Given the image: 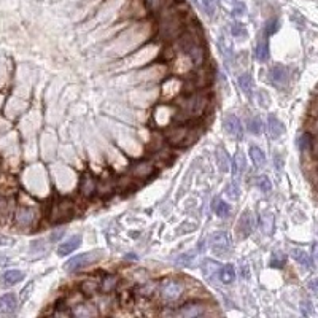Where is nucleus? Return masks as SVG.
Returning a JSON list of instances; mask_svg holds the SVG:
<instances>
[{
	"label": "nucleus",
	"instance_id": "1",
	"mask_svg": "<svg viewBox=\"0 0 318 318\" xmlns=\"http://www.w3.org/2000/svg\"><path fill=\"white\" fill-rule=\"evenodd\" d=\"M178 38H180V48L189 58V60H191L194 65H202V64H204L205 51L201 46V43L198 42V40H196V37L193 35V33H188V32L181 33Z\"/></svg>",
	"mask_w": 318,
	"mask_h": 318
},
{
	"label": "nucleus",
	"instance_id": "3",
	"mask_svg": "<svg viewBox=\"0 0 318 318\" xmlns=\"http://www.w3.org/2000/svg\"><path fill=\"white\" fill-rule=\"evenodd\" d=\"M159 296L164 302H177L183 296V283L177 279H166L159 285Z\"/></svg>",
	"mask_w": 318,
	"mask_h": 318
},
{
	"label": "nucleus",
	"instance_id": "41",
	"mask_svg": "<svg viewBox=\"0 0 318 318\" xmlns=\"http://www.w3.org/2000/svg\"><path fill=\"white\" fill-rule=\"evenodd\" d=\"M283 262H285V256H282V253H275L270 260V266L272 267H282Z\"/></svg>",
	"mask_w": 318,
	"mask_h": 318
},
{
	"label": "nucleus",
	"instance_id": "8",
	"mask_svg": "<svg viewBox=\"0 0 318 318\" xmlns=\"http://www.w3.org/2000/svg\"><path fill=\"white\" fill-rule=\"evenodd\" d=\"M210 247L215 253L225 255L231 250L232 242H231V237H229L228 232H216L212 235V239H210Z\"/></svg>",
	"mask_w": 318,
	"mask_h": 318
},
{
	"label": "nucleus",
	"instance_id": "39",
	"mask_svg": "<svg viewBox=\"0 0 318 318\" xmlns=\"http://www.w3.org/2000/svg\"><path fill=\"white\" fill-rule=\"evenodd\" d=\"M226 194L229 196V198H232V199H237L239 196H240V188L237 186V183H229L226 186Z\"/></svg>",
	"mask_w": 318,
	"mask_h": 318
},
{
	"label": "nucleus",
	"instance_id": "35",
	"mask_svg": "<svg viewBox=\"0 0 318 318\" xmlns=\"http://www.w3.org/2000/svg\"><path fill=\"white\" fill-rule=\"evenodd\" d=\"M194 260H196V255L185 253V255H180L178 258H177V264L178 266H183V267H189V266H193Z\"/></svg>",
	"mask_w": 318,
	"mask_h": 318
},
{
	"label": "nucleus",
	"instance_id": "27",
	"mask_svg": "<svg viewBox=\"0 0 318 318\" xmlns=\"http://www.w3.org/2000/svg\"><path fill=\"white\" fill-rule=\"evenodd\" d=\"M23 279H24V272H21V270H6L3 274V280L6 285H16Z\"/></svg>",
	"mask_w": 318,
	"mask_h": 318
},
{
	"label": "nucleus",
	"instance_id": "7",
	"mask_svg": "<svg viewBox=\"0 0 318 318\" xmlns=\"http://www.w3.org/2000/svg\"><path fill=\"white\" fill-rule=\"evenodd\" d=\"M73 215V204L70 201L62 199L60 202H58L54 205V210H53V221L54 223H62L70 220Z\"/></svg>",
	"mask_w": 318,
	"mask_h": 318
},
{
	"label": "nucleus",
	"instance_id": "16",
	"mask_svg": "<svg viewBox=\"0 0 318 318\" xmlns=\"http://www.w3.org/2000/svg\"><path fill=\"white\" fill-rule=\"evenodd\" d=\"M267 124H269V135H270V139H279L280 135L285 132V126H283V123L275 116V115H269Z\"/></svg>",
	"mask_w": 318,
	"mask_h": 318
},
{
	"label": "nucleus",
	"instance_id": "4",
	"mask_svg": "<svg viewBox=\"0 0 318 318\" xmlns=\"http://www.w3.org/2000/svg\"><path fill=\"white\" fill-rule=\"evenodd\" d=\"M159 32L164 38H172L181 33V19L175 13H169L159 23Z\"/></svg>",
	"mask_w": 318,
	"mask_h": 318
},
{
	"label": "nucleus",
	"instance_id": "33",
	"mask_svg": "<svg viewBox=\"0 0 318 318\" xmlns=\"http://www.w3.org/2000/svg\"><path fill=\"white\" fill-rule=\"evenodd\" d=\"M256 186H258L262 193H269L272 189V185H270V180L267 175H260L256 177Z\"/></svg>",
	"mask_w": 318,
	"mask_h": 318
},
{
	"label": "nucleus",
	"instance_id": "15",
	"mask_svg": "<svg viewBox=\"0 0 318 318\" xmlns=\"http://www.w3.org/2000/svg\"><path fill=\"white\" fill-rule=\"evenodd\" d=\"M80 243H81V235H73V237H70L67 242L60 243L59 248H58V255L59 256L70 255L72 252H75V250L80 247Z\"/></svg>",
	"mask_w": 318,
	"mask_h": 318
},
{
	"label": "nucleus",
	"instance_id": "24",
	"mask_svg": "<svg viewBox=\"0 0 318 318\" xmlns=\"http://www.w3.org/2000/svg\"><path fill=\"white\" fill-rule=\"evenodd\" d=\"M245 166H247L245 158H243V154L239 151L237 154H235L234 161H232V175L235 178H239L240 175L245 172Z\"/></svg>",
	"mask_w": 318,
	"mask_h": 318
},
{
	"label": "nucleus",
	"instance_id": "28",
	"mask_svg": "<svg viewBox=\"0 0 318 318\" xmlns=\"http://www.w3.org/2000/svg\"><path fill=\"white\" fill-rule=\"evenodd\" d=\"M220 270V267H218V264H216L215 261H212V260H205L204 262H202V272H204V275L207 277V279H213V274L215 272H218Z\"/></svg>",
	"mask_w": 318,
	"mask_h": 318
},
{
	"label": "nucleus",
	"instance_id": "26",
	"mask_svg": "<svg viewBox=\"0 0 318 318\" xmlns=\"http://www.w3.org/2000/svg\"><path fill=\"white\" fill-rule=\"evenodd\" d=\"M250 158H252L253 164L256 167H262V166L266 164L264 153H262V150H261V148H258V146H252V148H250Z\"/></svg>",
	"mask_w": 318,
	"mask_h": 318
},
{
	"label": "nucleus",
	"instance_id": "29",
	"mask_svg": "<svg viewBox=\"0 0 318 318\" xmlns=\"http://www.w3.org/2000/svg\"><path fill=\"white\" fill-rule=\"evenodd\" d=\"M81 291H83L85 294H87V296H91V294H94L97 291V289L100 288V283L99 282H96V280H91V279H87V280H85L83 283H81Z\"/></svg>",
	"mask_w": 318,
	"mask_h": 318
},
{
	"label": "nucleus",
	"instance_id": "14",
	"mask_svg": "<svg viewBox=\"0 0 318 318\" xmlns=\"http://www.w3.org/2000/svg\"><path fill=\"white\" fill-rule=\"evenodd\" d=\"M15 220L19 226H30L33 221H35V212L32 210V208H18V212H16V216H15Z\"/></svg>",
	"mask_w": 318,
	"mask_h": 318
},
{
	"label": "nucleus",
	"instance_id": "6",
	"mask_svg": "<svg viewBox=\"0 0 318 318\" xmlns=\"http://www.w3.org/2000/svg\"><path fill=\"white\" fill-rule=\"evenodd\" d=\"M205 105H207V97L204 94H193V96H189L185 100L183 108H185V113L189 115V116H198L205 108Z\"/></svg>",
	"mask_w": 318,
	"mask_h": 318
},
{
	"label": "nucleus",
	"instance_id": "34",
	"mask_svg": "<svg viewBox=\"0 0 318 318\" xmlns=\"http://www.w3.org/2000/svg\"><path fill=\"white\" fill-rule=\"evenodd\" d=\"M218 46H220V50L223 51V56H225L228 60L231 59V56H232V45H229V43H228L226 37H221V38H220Z\"/></svg>",
	"mask_w": 318,
	"mask_h": 318
},
{
	"label": "nucleus",
	"instance_id": "37",
	"mask_svg": "<svg viewBox=\"0 0 318 318\" xmlns=\"http://www.w3.org/2000/svg\"><path fill=\"white\" fill-rule=\"evenodd\" d=\"M277 30H279V19L277 18L269 19L266 24V35H274Z\"/></svg>",
	"mask_w": 318,
	"mask_h": 318
},
{
	"label": "nucleus",
	"instance_id": "40",
	"mask_svg": "<svg viewBox=\"0 0 318 318\" xmlns=\"http://www.w3.org/2000/svg\"><path fill=\"white\" fill-rule=\"evenodd\" d=\"M231 33L234 37H245L247 35V29H245V26H243V24L235 23L231 27Z\"/></svg>",
	"mask_w": 318,
	"mask_h": 318
},
{
	"label": "nucleus",
	"instance_id": "11",
	"mask_svg": "<svg viewBox=\"0 0 318 318\" xmlns=\"http://www.w3.org/2000/svg\"><path fill=\"white\" fill-rule=\"evenodd\" d=\"M269 80L270 83L277 87H283L287 83H288V70L287 67L283 65H274L270 67L269 70Z\"/></svg>",
	"mask_w": 318,
	"mask_h": 318
},
{
	"label": "nucleus",
	"instance_id": "43",
	"mask_svg": "<svg viewBox=\"0 0 318 318\" xmlns=\"http://www.w3.org/2000/svg\"><path fill=\"white\" fill-rule=\"evenodd\" d=\"M65 234V231L64 229H58V231H54L53 234H51V237H50V240H53V242H58L62 235Z\"/></svg>",
	"mask_w": 318,
	"mask_h": 318
},
{
	"label": "nucleus",
	"instance_id": "22",
	"mask_svg": "<svg viewBox=\"0 0 318 318\" xmlns=\"http://www.w3.org/2000/svg\"><path fill=\"white\" fill-rule=\"evenodd\" d=\"M153 171H154V167L150 162H140V164H137L132 169V175L139 178H146L153 173Z\"/></svg>",
	"mask_w": 318,
	"mask_h": 318
},
{
	"label": "nucleus",
	"instance_id": "2",
	"mask_svg": "<svg viewBox=\"0 0 318 318\" xmlns=\"http://www.w3.org/2000/svg\"><path fill=\"white\" fill-rule=\"evenodd\" d=\"M104 256V252L102 250H94V252H86V253H80L77 256H73L69 261L65 262V270H69V272H75V270H80V269H85L87 266L94 264V262H97L100 258Z\"/></svg>",
	"mask_w": 318,
	"mask_h": 318
},
{
	"label": "nucleus",
	"instance_id": "36",
	"mask_svg": "<svg viewBox=\"0 0 318 318\" xmlns=\"http://www.w3.org/2000/svg\"><path fill=\"white\" fill-rule=\"evenodd\" d=\"M215 212L218 216H221V218H225V216H228V213H229V205L225 201H216Z\"/></svg>",
	"mask_w": 318,
	"mask_h": 318
},
{
	"label": "nucleus",
	"instance_id": "13",
	"mask_svg": "<svg viewBox=\"0 0 318 318\" xmlns=\"http://www.w3.org/2000/svg\"><path fill=\"white\" fill-rule=\"evenodd\" d=\"M291 256H293V260L297 262V264H301L302 267H306V269H312L314 267V256L309 255L306 250L293 248L291 250Z\"/></svg>",
	"mask_w": 318,
	"mask_h": 318
},
{
	"label": "nucleus",
	"instance_id": "19",
	"mask_svg": "<svg viewBox=\"0 0 318 318\" xmlns=\"http://www.w3.org/2000/svg\"><path fill=\"white\" fill-rule=\"evenodd\" d=\"M218 279L221 283H225V285H229V283H232L235 280V269L232 264H225L221 266L220 270H218Z\"/></svg>",
	"mask_w": 318,
	"mask_h": 318
},
{
	"label": "nucleus",
	"instance_id": "5",
	"mask_svg": "<svg viewBox=\"0 0 318 318\" xmlns=\"http://www.w3.org/2000/svg\"><path fill=\"white\" fill-rule=\"evenodd\" d=\"M194 132L186 129V127H173L167 132V139L175 146H186L194 140Z\"/></svg>",
	"mask_w": 318,
	"mask_h": 318
},
{
	"label": "nucleus",
	"instance_id": "10",
	"mask_svg": "<svg viewBox=\"0 0 318 318\" xmlns=\"http://www.w3.org/2000/svg\"><path fill=\"white\" fill-rule=\"evenodd\" d=\"M177 315L183 317V318L204 317V315H207V306H205V304H201V302H189V304H185L183 307H180L177 310Z\"/></svg>",
	"mask_w": 318,
	"mask_h": 318
},
{
	"label": "nucleus",
	"instance_id": "30",
	"mask_svg": "<svg viewBox=\"0 0 318 318\" xmlns=\"http://www.w3.org/2000/svg\"><path fill=\"white\" fill-rule=\"evenodd\" d=\"M118 285V277L116 275H108L104 279V282L100 283V288H102L104 293H110L113 291L115 288Z\"/></svg>",
	"mask_w": 318,
	"mask_h": 318
},
{
	"label": "nucleus",
	"instance_id": "9",
	"mask_svg": "<svg viewBox=\"0 0 318 318\" xmlns=\"http://www.w3.org/2000/svg\"><path fill=\"white\" fill-rule=\"evenodd\" d=\"M223 126H225V131L231 135L232 139L235 140H242L243 137V127H242V123L240 119L235 116L234 113H229L226 115L225 121H223Z\"/></svg>",
	"mask_w": 318,
	"mask_h": 318
},
{
	"label": "nucleus",
	"instance_id": "23",
	"mask_svg": "<svg viewBox=\"0 0 318 318\" xmlns=\"http://www.w3.org/2000/svg\"><path fill=\"white\" fill-rule=\"evenodd\" d=\"M255 56L261 62H266L269 59V45H267V40L262 38L256 43V50H255Z\"/></svg>",
	"mask_w": 318,
	"mask_h": 318
},
{
	"label": "nucleus",
	"instance_id": "45",
	"mask_svg": "<svg viewBox=\"0 0 318 318\" xmlns=\"http://www.w3.org/2000/svg\"><path fill=\"white\" fill-rule=\"evenodd\" d=\"M312 153H314V156L318 159V137L314 139V148H312Z\"/></svg>",
	"mask_w": 318,
	"mask_h": 318
},
{
	"label": "nucleus",
	"instance_id": "32",
	"mask_svg": "<svg viewBox=\"0 0 318 318\" xmlns=\"http://www.w3.org/2000/svg\"><path fill=\"white\" fill-rule=\"evenodd\" d=\"M247 127H248V131L255 134V135H260L262 132V121L258 118V116H255V118H250L248 119V123H247Z\"/></svg>",
	"mask_w": 318,
	"mask_h": 318
},
{
	"label": "nucleus",
	"instance_id": "18",
	"mask_svg": "<svg viewBox=\"0 0 318 318\" xmlns=\"http://www.w3.org/2000/svg\"><path fill=\"white\" fill-rule=\"evenodd\" d=\"M72 314L77 315V317H81V318H83V317H96V315H99L97 309L94 307V304H77V306L73 307Z\"/></svg>",
	"mask_w": 318,
	"mask_h": 318
},
{
	"label": "nucleus",
	"instance_id": "17",
	"mask_svg": "<svg viewBox=\"0 0 318 318\" xmlns=\"http://www.w3.org/2000/svg\"><path fill=\"white\" fill-rule=\"evenodd\" d=\"M16 306H18V301H16V296L15 294H3L0 297V310H2L3 314H11L16 310Z\"/></svg>",
	"mask_w": 318,
	"mask_h": 318
},
{
	"label": "nucleus",
	"instance_id": "21",
	"mask_svg": "<svg viewBox=\"0 0 318 318\" xmlns=\"http://www.w3.org/2000/svg\"><path fill=\"white\" fill-rule=\"evenodd\" d=\"M239 86H240L242 92L245 94L248 99L253 97V80L248 73H242L239 77Z\"/></svg>",
	"mask_w": 318,
	"mask_h": 318
},
{
	"label": "nucleus",
	"instance_id": "46",
	"mask_svg": "<svg viewBox=\"0 0 318 318\" xmlns=\"http://www.w3.org/2000/svg\"><path fill=\"white\" fill-rule=\"evenodd\" d=\"M312 256L315 260H318V243H314L312 245Z\"/></svg>",
	"mask_w": 318,
	"mask_h": 318
},
{
	"label": "nucleus",
	"instance_id": "25",
	"mask_svg": "<svg viewBox=\"0 0 318 318\" xmlns=\"http://www.w3.org/2000/svg\"><path fill=\"white\" fill-rule=\"evenodd\" d=\"M312 148H314V137H312V134H310V132L302 134L301 139H299V150H301V153H304V154L312 153Z\"/></svg>",
	"mask_w": 318,
	"mask_h": 318
},
{
	"label": "nucleus",
	"instance_id": "38",
	"mask_svg": "<svg viewBox=\"0 0 318 318\" xmlns=\"http://www.w3.org/2000/svg\"><path fill=\"white\" fill-rule=\"evenodd\" d=\"M145 3L151 11H159L167 3V0H145Z\"/></svg>",
	"mask_w": 318,
	"mask_h": 318
},
{
	"label": "nucleus",
	"instance_id": "20",
	"mask_svg": "<svg viewBox=\"0 0 318 318\" xmlns=\"http://www.w3.org/2000/svg\"><path fill=\"white\" fill-rule=\"evenodd\" d=\"M80 191L83 196H86V198L92 196L94 191H96V180H94L91 175H85V177L80 180Z\"/></svg>",
	"mask_w": 318,
	"mask_h": 318
},
{
	"label": "nucleus",
	"instance_id": "12",
	"mask_svg": "<svg viewBox=\"0 0 318 318\" xmlns=\"http://www.w3.org/2000/svg\"><path fill=\"white\" fill-rule=\"evenodd\" d=\"M253 228H255V216L250 210H245L242 213L240 220H239V225H237L240 237H248V235L252 234Z\"/></svg>",
	"mask_w": 318,
	"mask_h": 318
},
{
	"label": "nucleus",
	"instance_id": "42",
	"mask_svg": "<svg viewBox=\"0 0 318 318\" xmlns=\"http://www.w3.org/2000/svg\"><path fill=\"white\" fill-rule=\"evenodd\" d=\"M201 2H202V5H204L207 15L208 16H213L215 15V3H213V0H201Z\"/></svg>",
	"mask_w": 318,
	"mask_h": 318
},
{
	"label": "nucleus",
	"instance_id": "44",
	"mask_svg": "<svg viewBox=\"0 0 318 318\" xmlns=\"http://www.w3.org/2000/svg\"><path fill=\"white\" fill-rule=\"evenodd\" d=\"M310 134H315L318 137V118L314 119L312 123H310Z\"/></svg>",
	"mask_w": 318,
	"mask_h": 318
},
{
	"label": "nucleus",
	"instance_id": "31",
	"mask_svg": "<svg viewBox=\"0 0 318 318\" xmlns=\"http://www.w3.org/2000/svg\"><path fill=\"white\" fill-rule=\"evenodd\" d=\"M218 166L221 172H228L229 166H231V161H229L228 153L225 151V148H220L218 150Z\"/></svg>",
	"mask_w": 318,
	"mask_h": 318
}]
</instances>
